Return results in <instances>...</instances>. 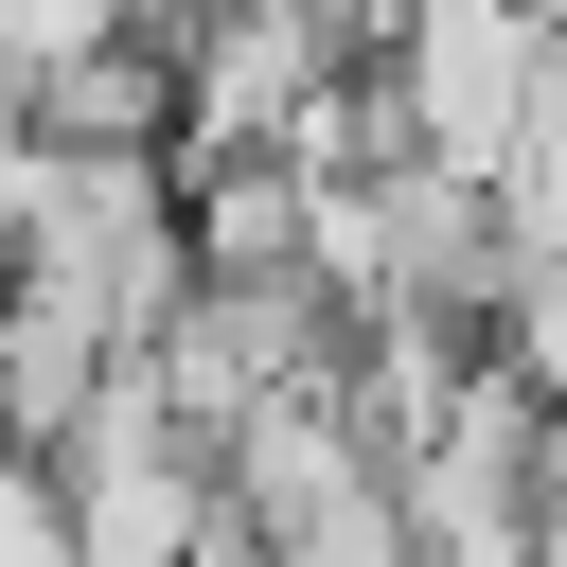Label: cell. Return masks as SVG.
Instances as JSON below:
<instances>
[{"label": "cell", "mask_w": 567, "mask_h": 567, "mask_svg": "<svg viewBox=\"0 0 567 567\" xmlns=\"http://www.w3.org/2000/svg\"><path fill=\"white\" fill-rule=\"evenodd\" d=\"M549 35H567V18H532V0H408V18H390V53H372V89H390V124H408L425 159L496 177V142H514V106H532Z\"/></svg>", "instance_id": "1"}, {"label": "cell", "mask_w": 567, "mask_h": 567, "mask_svg": "<svg viewBox=\"0 0 567 567\" xmlns=\"http://www.w3.org/2000/svg\"><path fill=\"white\" fill-rule=\"evenodd\" d=\"M549 496H567V390H549Z\"/></svg>", "instance_id": "2"}]
</instances>
